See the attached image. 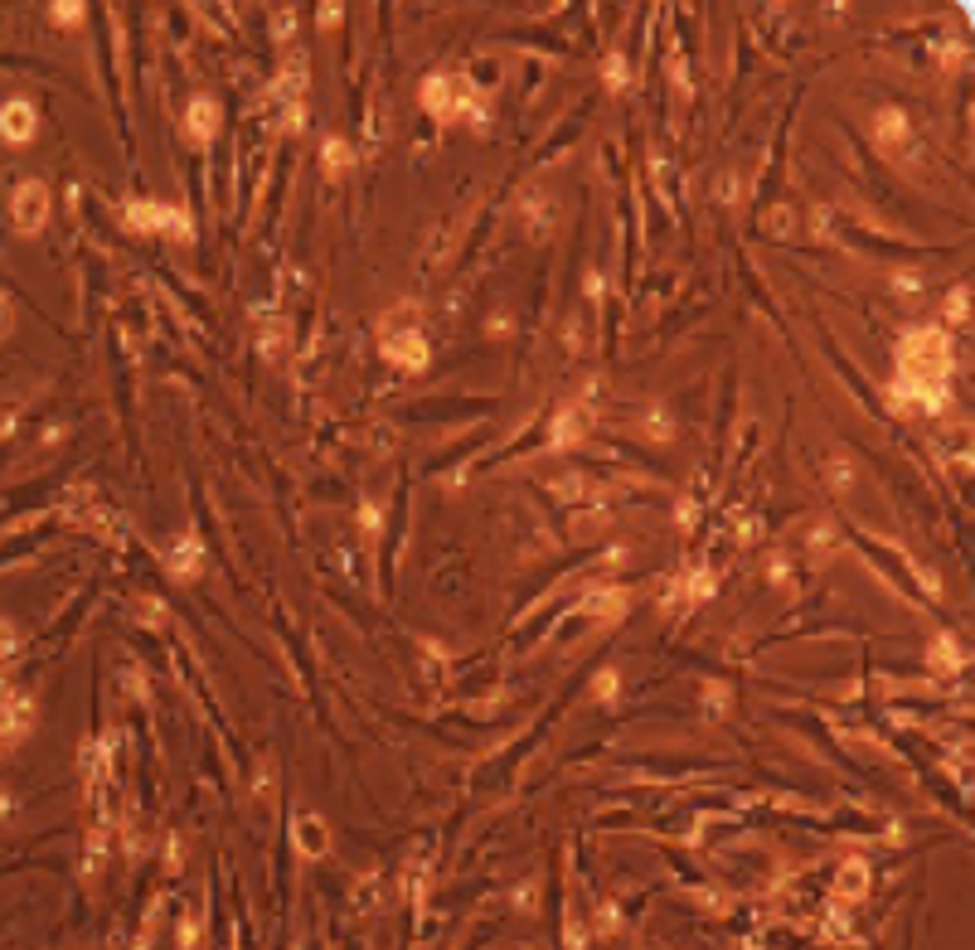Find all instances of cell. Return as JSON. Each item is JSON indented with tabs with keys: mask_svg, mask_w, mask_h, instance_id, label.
<instances>
[{
	"mask_svg": "<svg viewBox=\"0 0 975 950\" xmlns=\"http://www.w3.org/2000/svg\"><path fill=\"white\" fill-rule=\"evenodd\" d=\"M878 141H884V151H903V146H907V117L903 112H884V117H878Z\"/></svg>",
	"mask_w": 975,
	"mask_h": 950,
	"instance_id": "obj_1",
	"label": "cell"
}]
</instances>
